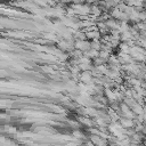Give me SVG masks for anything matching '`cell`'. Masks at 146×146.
Returning <instances> with one entry per match:
<instances>
[{
  "label": "cell",
  "instance_id": "7a4b0ae2",
  "mask_svg": "<svg viewBox=\"0 0 146 146\" xmlns=\"http://www.w3.org/2000/svg\"><path fill=\"white\" fill-rule=\"evenodd\" d=\"M145 103H146V99H145Z\"/></svg>",
  "mask_w": 146,
  "mask_h": 146
},
{
  "label": "cell",
  "instance_id": "6da1fadb",
  "mask_svg": "<svg viewBox=\"0 0 146 146\" xmlns=\"http://www.w3.org/2000/svg\"><path fill=\"white\" fill-rule=\"evenodd\" d=\"M133 112H135V113H137L138 115H141V114H144L143 107H141L139 104H135V106H133Z\"/></svg>",
  "mask_w": 146,
  "mask_h": 146
}]
</instances>
